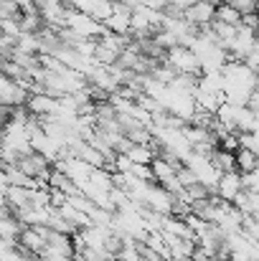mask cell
<instances>
[{
  "mask_svg": "<svg viewBox=\"0 0 259 261\" xmlns=\"http://www.w3.org/2000/svg\"><path fill=\"white\" fill-rule=\"evenodd\" d=\"M64 28H69V31H74L77 36H82V38H102V36H107V28L102 25V23H97L91 15H86V13H79V10H74V8H69L66 10V18H64Z\"/></svg>",
  "mask_w": 259,
  "mask_h": 261,
  "instance_id": "cell-1",
  "label": "cell"
},
{
  "mask_svg": "<svg viewBox=\"0 0 259 261\" xmlns=\"http://www.w3.org/2000/svg\"><path fill=\"white\" fill-rule=\"evenodd\" d=\"M163 64H168L175 74H191V76H201V61L196 59V54L185 46H175L171 51H166Z\"/></svg>",
  "mask_w": 259,
  "mask_h": 261,
  "instance_id": "cell-2",
  "label": "cell"
},
{
  "mask_svg": "<svg viewBox=\"0 0 259 261\" xmlns=\"http://www.w3.org/2000/svg\"><path fill=\"white\" fill-rule=\"evenodd\" d=\"M173 203H175V195H171L166 188H160V185H150L148 188L145 205L150 211H155L158 216H173Z\"/></svg>",
  "mask_w": 259,
  "mask_h": 261,
  "instance_id": "cell-3",
  "label": "cell"
},
{
  "mask_svg": "<svg viewBox=\"0 0 259 261\" xmlns=\"http://www.w3.org/2000/svg\"><path fill=\"white\" fill-rule=\"evenodd\" d=\"M214 15H216V5H211V3H206V0H198L196 5H191V8L183 13V18H185L191 25H196V28L214 23Z\"/></svg>",
  "mask_w": 259,
  "mask_h": 261,
  "instance_id": "cell-4",
  "label": "cell"
},
{
  "mask_svg": "<svg viewBox=\"0 0 259 261\" xmlns=\"http://www.w3.org/2000/svg\"><path fill=\"white\" fill-rule=\"evenodd\" d=\"M242 193V175L239 173H221L216 182V195L226 203H234L237 195Z\"/></svg>",
  "mask_w": 259,
  "mask_h": 261,
  "instance_id": "cell-5",
  "label": "cell"
},
{
  "mask_svg": "<svg viewBox=\"0 0 259 261\" xmlns=\"http://www.w3.org/2000/svg\"><path fill=\"white\" fill-rule=\"evenodd\" d=\"M211 163L219 168V173H237V152H226L221 147L214 150Z\"/></svg>",
  "mask_w": 259,
  "mask_h": 261,
  "instance_id": "cell-6",
  "label": "cell"
},
{
  "mask_svg": "<svg viewBox=\"0 0 259 261\" xmlns=\"http://www.w3.org/2000/svg\"><path fill=\"white\" fill-rule=\"evenodd\" d=\"M214 20H216V23H224V25H242V13L234 10L231 5L221 3V5H216V15H214Z\"/></svg>",
  "mask_w": 259,
  "mask_h": 261,
  "instance_id": "cell-7",
  "label": "cell"
},
{
  "mask_svg": "<svg viewBox=\"0 0 259 261\" xmlns=\"http://www.w3.org/2000/svg\"><path fill=\"white\" fill-rule=\"evenodd\" d=\"M254 168H259V158L252 152V150L239 147V150H237V173H239V175L252 173Z\"/></svg>",
  "mask_w": 259,
  "mask_h": 261,
  "instance_id": "cell-8",
  "label": "cell"
},
{
  "mask_svg": "<svg viewBox=\"0 0 259 261\" xmlns=\"http://www.w3.org/2000/svg\"><path fill=\"white\" fill-rule=\"evenodd\" d=\"M226 5H231L234 10H239L242 15H252L257 13V0H224Z\"/></svg>",
  "mask_w": 259,
  "mask_h": 261,
  "instance_id": "cell-9",
  "label": "cell"
},
{
  "mask_svg": "<svg viewBox=\"0 0 259 261\" xmlns=\"http://www.w3.org/2000/svg\"><path fill=\"white\" fill-rule=\"evenodd\" d=\"M242 190H247V193H259V168H254L252 173L242 175Z\"/></svg>",
  "mask_w": 259,
  "mask_h": 261,
  "instance_id": "cell-10",
  "label": "cell"
},
{
  "mask_svg": "<svg viewBox=\"0 0 259 261\" xmlns=\"http://www.w3.org/2000/svg\"><path fill=\"white\" fill-rule=\"evenodd\" d=\"M104 0H72V8L79 10V13H86V15H94V10L102 5Z\"/></svg>",
  "mask_w": 259,
  "mask_h": 261,
  "instance_id": "cell-11",
  "label": "cell"
},
{
  "mask_svg": "<svg viewBox=\"0 0 259 261\" xmlns=\"http://www.w3.org/2000/svg\"><path fill=\"white\" fill-rule=\"evenodd\" d=\"M196 3H198V0H168V5L175 8L178 13H185V10H188L191 5H196Z\"/></svg>",
  "mask_w": 259,
  "mask_h": 261,
  "instance_id": "cell-12",
  "label": "cell"
},
{
  "mask_svg": "<svg viewBox=\"0 0 259 261\" xmlns=\"http://www.w3.org/2000/svg\"><path fill=\"white\" fill-rule=\"evenodd\" d=\"M61 3H66V5H72V0H61Z\"/></svg>",
  "mask_w": 259,
  "mask_h": 261,
  "instance_id": "cell-13",
  "label": "cell"
},
{
  "mask_svg": "<svg viewBox=\"0 0 259 261\" xmlns=\"http://www.w3.org/2000/svg\"><path fill=\"white\" fill-rule=\"evenodd\" d=\"M257 33H259V25H257Z\"/></svg>",
  "mask_w": 259,
  "mask_h": 261,
  "instance_id": "cell-14",
  "label": "cell"
}]
</instances>
